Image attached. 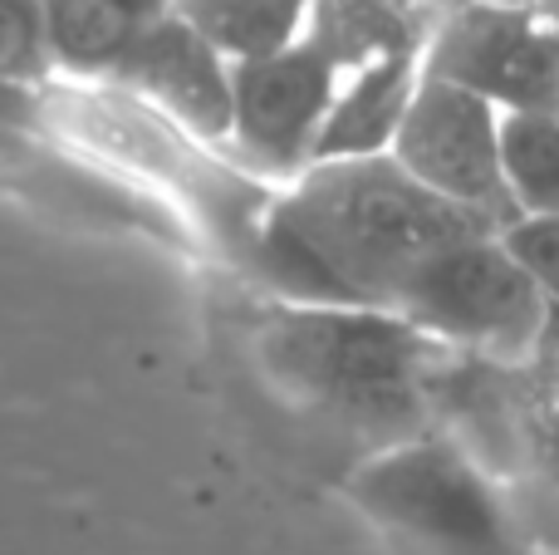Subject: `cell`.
<instances>
[{"label": "cell", "mask_w": 559, "mask_h": 555, "mask_svg": "<svg viewBox=\"0 0 559 555\" xmlns=\"http://www.w3.org/2000/svg\"><path fill=\"white\" fill-rule=\"evenodd\" d=\"M486 232L496 226L432 197L388 153L344 157L275 187L246 271L295 305L393 310L437 256Z\"/></svg>", "instance_id": "obj_1"}, {"label": "cell", "mask_w": 559, "mask_h": 555, "mask_svg": "<svg viewBox=\"0 0 559 555\" xmlns=\"http://www.w3.org/2000/svg\"><path fill=\"white\" fill-rule=\"evenodd\" d=\"M447 354L403 315L358 305L280 300L251 330V359L271 393L358 462L437 433L432 383Z\"/></svg>", "instance_id": "obj_2"}, {"label": "cell", "mask_w": 559, "mask_h": 555, "mask_svg": "<svg viewBox=\"0 0 559 555\" xmlns=\"http://www.w3.org/2000/svg\"><path fill=\"white\" fill-rule=\"evenodd\" d=\"M344 492L397 555H535L506 492L442 433L348 468Z\"/></svg>", "instance_id": "obj_3"}, {"label": "cell", "mask_w": 559, "mask_h": 555, "mask_svg": "<svg viewBox=\"0 0 559 555\" xmlns=\"http://www.w3.org/2000/svg\"><path fill=\"white\" fill-rule=\"evenodd\" d=\"M545 295L506 251L501 232L456 241L403 295L393 315L452 354L491 364H525L545 320Z\"/></svg>", "instance_id": "obj_4"}, {"label": "cell", "mask_w": 559, "mask_h": 555, "mask_svg": "<svg viewBox=\"0 0 559 555\" xmlns=\"http://www.w3.org/2000/svg\"><path fill=\"white\" fill-rule=\"evenodd\" d=\"M344 74L348 69L314 29L271 59L231 64L226 157L265 187L295 182L305 167H314L319 133H324V118L334 108Z\"/></svg>", "instance_id": "obj_5"}, {"label": "cell", "mask_w": 559, "mask_h": 555, "mask_svg": "<svg viewBox=\"0 0 559 555\" xmlns=\"http://www.w3.org/2000/svg\"><path fill=\"white\" fill-rule=\"evenodd\" d=\"M423 74L486 98L496 114H559V20L447 0L423 45Z\"/></svg>", "instance_id": "obj_6"}, {"label": "cell", "mask_w": 559, "mask_h": 555, "mask_svg": "<svg viewBox=\"0 0 559 555\" xmlns=\"http://www.w3.org/2000/svg\"><path fill=\"white\" fill-rule=\"evenodd\" d=\"M388 157L432 197L481 216L496 232L515 222L501 177V114L486 98L423 74Z\"/></svg>", "instance_id": "obj_7"}, {"label": "cell", "mask_w": 559, "mask_h": 555, "mask_svg": "<svg viewBox=\"0 0 559 555\" xmlns=\"http://www.w3.org/2000/svg\"><path fill=\"white\" fill-rule=\"evenodd\" d=\"M108 88L147 104L187 138L226 153L231 143V64L202 39V29L177 10L157 20L104 79Z\"/></svg>", "instance_id": "obj_8"}, {"label": "cell", "mask_w": 559, "mask_h": 555, "mask_svg": "<svg viewBox=\"0 0 559 555\" xmlns=\"http://www.w3.org/2000/svg\"><path fill=\"white\" fill-rule=\"evenodd\" d=\"M417 84H423V49H397V55H378L354 64L324 118L314 163L393 153V138L403 128L407 108H413Z\"/></svg>", "instance_id": "obj_9"}, {"label": "cell", "mask_w": 559, "mask_h": 555, "mask_svg": "<svg viewBox=\"0 0 559 555\" xmlns=\"http://www.w3.org/2000/svg\"><path fill=\"white\" fill-rule=\"evenodd\" d=\"M187 0H45L59 84H104L118 59Z\"/></svg>", "instance_id": "obj_10"}, {"label": "cell", "mask_w": 559, "mask_h": 555, "mask_svg": "<svg viewBox=\"0 0 559 555\" xmlns=\"http://www.w3.org/2000/svg\"><path fill=\"white\" fill-rule=\"evenodd\" d=\"M319 0H187L182 15L226 64H255L299 45L314 25Z\"/></svg>", "instance_id": "obj_11"}, {"label": "cell", "mask_w": 559, "mask_h": 555, "mask_svg": "<svg viewBox=\"0 0 559 555\" xmlns=\"http://www.w3.org/2000/svg\"><path fill=\"white\" fill-rule=\"evenodd\" d=\"M501 177L515 216L559 212V114H501Z\"/></svg>", "instance_id": "obj_12"}, {"label": "cell", "mask_w": 559, "mask_h": 555, "mask_svg": "<svg viewBox=\"0 0 559 555\" xmlns=\"http://www.w3.org/2000/svg\"><path fill=\"white\" fill-rule=\"evenodd\" d=\"M0 84L45 94L59 84L49 55L45 0H0Z\"/></svg>", "instance_id": "obj_13"}, {"label": "cell", "mask_w": 559, "mask_h": 555, "mask_svg": "<svg viewBox=\"0 0 559 555\" xmlns=\"http://www.w3.org/2000/svg\"><path fill=\"white\" fill-rule=\"evenodd\" d=\"M506 251L515 256L525 275L535 281V291L545 300H559V212L555 216H515L501 232Z\"/></svg>", "instance_id": "obj_14"}, {"label": "cell", "mask_w": 559, "mask_h": 555, "mask_svg": "<svg viewBox=\"0 0 559 555\" xmlns=\"http://www.w3.org/2000/svg\"><path fill=\"white\" fill-rule=\"evenodd\" d=\"M39 118H45V94H29V88L0 84V128H5V133L39 123Z\"/></svg>", "instance_id": "obj_15"}, {"label": "cell", "mask_w": 559, "mask_h": 555, "mask_svg": "<svg viewBox=\"0 0 559 555\" xmlns=\"http://www.w3.org/2000/svg\"><path fill=\"white\" fill-rule=\"evenodd\" d=\"M476 5H501V10H540L559 20V0H476Z\"/></svg>", "instance_id": "obj_16"}]
</instances>
